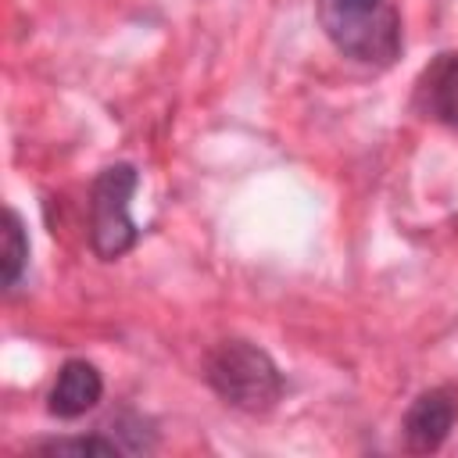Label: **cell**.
I'll use <instances>...</instances> for the list:
<instances>
[{"label": "cell", "instance_id": "8992f818", "mask_svg": "<svg viewBox=\"0 0 458 458\" xmlns=\"http://www.w3.org/2000/svg\"><path fill=\"white\" fill-rule=\"evenodd\" d=\"M104 397V376L93 361L86 358H68L57 369V379L47 394V411L54 419H82L86 411H93Z\"/></svg>", "mask_w": 458, "mask_h": 458}, {"label": "cell", "instance_id": "3957f363", "mask_svg": "<svg viewBox=\"0 0 458 458\" xmlns=\"http://www.w3.org/2000/svg\"><path fill=\"white\" fill-rule=\"evenodd\" d=\"M140 172L129 161L104 165L89 182V250L100 261H118L140 243V229L129 215Z\"/></svg>", "mask_w": 458, "mask_h": 458}, {"label": "cell", "instance_id": "5b68a950", "mask_svg": "<svg viewBox=\"0 0 458 458\" xmlns=\"http://www.w3.org/2000/svg\"><path fill=\"white\" fill-rule=\"evenodd\" d=\"M411 107L447 129H458V50H440L419 72L411 89Z\"/></svg>", "mask_w": 458, "mask_h": 458}, {"label": "cell", "instance_id": "6da1fadb", "mask_svg": "<svg viewBox=\"0 0 458 458\" xmlns=\"http://www.w3.org/2000/svg\"><path fill=\"white\" fill-rule=\"evenodd\" d=\"M315 18L333 50L354 64L390 68L401 54V14L390 0H315Z\"/></svg>", "mask_w": 458, "mask_h": 458}, {"label": "cell", "instance_id": "ba28073f", "mask_svg": "<svg viewBox=\"0 0 458 458\" xmlns=\"http://www.w3.org/2000/svg\"><path fill=\"white\" fill-rule=\"evenodd\" d=\"M104 433H111L122 447V454H150L157 447V433L150 429V422L136 411H118L111 415V422L104 426Z\"/></svg>", "mask_w": 458, "mask_h": 458}, {"label": "cell", "instance_id": "9c48e42d", "mask_svg": "<svg viewBox=\"0 0 458 458\" xmlns=\"http://www.w3.org/2000/svg\"><path fill=\"white\" fill-rule=\"evenodd\" d=\"M29 451L36 454H122L118 440L104 429L86 433V437H54V440H36Z\"/></svg>", "mask_w": 458, "mask_h": 458}, {"label": "cell", "instance_id": "7a4b0ae2", "mask_svg": "<svg viewBox=\"0 0 458 458\" xmlns=\"http://www.w3.org/2000/svg\"><path fill=\"white\" fill-rule=\"evenodd\" d=\"M204 379L229 408L247 415L272 411L286 390L272 354L243 336H225L204 354Z\"/></svg>", "mask_w": 458, "mask_h": 458}, {"label": "cell", "instance_id": "277c9868", "mask_svg": "<svg viewBox=\"0 0 458 458\" xmlns=\"http://www.w3.org/2000/svg\"><path fill=\"white\" fill-rule=\"evenodd\" d=\"M454 422H458V386L440 383V386L422 390L404 408V419H401L404 451H411V454H433V451H440L447 444Z\"/></svg>", "mask_w": 458, "mask_h": 458}, {"label": "cell", "instance_id": "52a82bcc", "mask_svg": "<svg viewBox=\"0 0 458 458\" xmlns=\"http://www.w3.org/2000/svg\"><path fill=\"white\" fill-rule=\"evenodd\" d=\"M29 268V233L25 222L14 208H7L4 215V258H0V272H4V290H18L21 276Z\"/></svg>", "mask_w": 458, "mask_h": 458}]
</instances>
